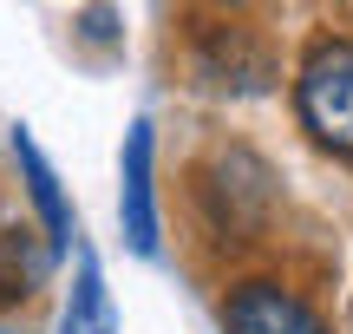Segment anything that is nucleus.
I'll return each instance as SVG.
<instances>
[{"instance_id":"f257e3e1","label":"nucleus","mask_w":353,"mask_h":334,"mask_svg":"<svg viewBox=\"0 0 353 334\" xmlns=\"http://www.w3.org/2000/svg\"><path fill=\"white\" fill-rule=\"evenodd\" d=\"M294 118L334 157H353V33H321L294 66Z\"/></svg>"},{"instance_id":"f03ea898","label":"nucleus","mask_w":353,"mask_h":334,"mask_svg":"<svg viewBox=\"0 0 353 334\" xmlns=\"http://www.w3.org/2000/svg\"><path fill=\"white\" fill-rule=\"evenodd\" d=\"M196 72L210 79L216 92L249 99V92H268V86H275V52H268V39L255 33V26L216 20V26H203V33H196Z\"/></svg>"},{"instance_id":"7ed1b4c3","label":"nucleus","mask_w":353,"mask_h":334,"mask_svg":"<svg viewBox=\"0 0 353 334\" xmlns=\"http://www.w3.org/2000/svg\"><path fill=\"white\" fill-rule=\"evenodd\" d=\"M223 328L229 334H327V322L314 315V302H301L288 282H275V275H249V282L229 288Z\"/></svg>"},{"instance_id":"20e7f679","label":"nucleus","mask_w":353,"mask_h":334,"mask_svg":"<svg viewBox=\"0 0 353 334\" xmlns=\"http://www.w3.org/2000/svg\"><path fill=\"white\" fill-rule=\"evenodd\" d=\"M151 151L157 131L151 118L125 131V184H118V223H125V243L138 256H157V184H151Z\"/></svg>"},{"instance_id":"39448f33","label":"nucleus","mask_w":353,"mask_h":334,"mask_svg":"<svg viewBox=\"0 0 353 334\" xmlns=\"http://www.w3.org/2000/svg\"><path fill=\"white\" fill-rule=\"evenodd\" d=\"M13 157H20V177H26V190H33V204H39V217H46V249L52 256H65L72 249V210H65V197H59V177H52V164L39 157V144H33V131H13Z\"/></svg>"},{"instance_id":"423d86ee","label":"nucleus","mask_w":353,"mask_h":334,"mask_svg":"<svg viewBox=\"0 0 353 334\" xmlns=\"http://www.w3.org/2000/svg\"><path fill=\"white\" fill-rule=\"evenodd\" d=\"M52 269V249L33 243L26 223H0V302H26Z\"/></svg>"},{"instance_id":"0eeeda50","label":"nucleus","mask_w":353,"mask_h":334,"mask_svg":"<svg viewBox=\"0 0 353 334\" xmlns=\"http://www.w3.org/2000/svg\"><path fill=\"white\" fill-rule=\"evenodd\" d=\"M59 334H118V308H112V295H105V275H99L92 256L79 262V282H72V295H65Z\"/></svg>"}]
</instances>
